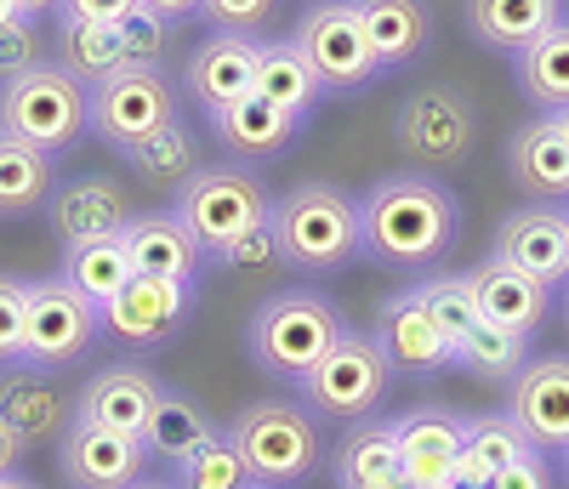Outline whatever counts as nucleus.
I'll return each instance as SVG.
<instances>
[{
    "label": "nucleus",
    "mask_w": 569,
    "mask_h": 489,
    "mask_svg": "<svg viewBox=\"0 0 569 489\" xmlns=\"http://www.w3.org/2000/svg\"><path fill=\"white\" fill-rule=\"evenodd\" d=\"M246 489H273V483H246Z\"/></svg>",
    "instance_id": "55"
},
{
    "label": "nucleus",
    "mask_w": 569,
    "mask_h": 489,
    "mask_svg": "<svg viewBox=\"0 0 569 489\" xmlns=\"http://www.w3.org/2000/svg\"><path fill=\"white\" fill-rule=\"evenodd\" d=\"M126 160H131L137 182H142V188H154V193H177V188H182L188 177L200 171V154H194V137H188L182 114H177L171 126H160L154 137H142L137 149H126Z\"/></svg>",
    "instance_id": "35"
},
{
    "label": "nucleus",
    "mask_w": 569,
    "mask_h": 489,
    "mask_svg": "<svg viewBox=\"0 0 569 489\" xmlns=\"http://www.w3.org/2000/svg\"><path fill=\"white\" fill-rule=\"evenodd\" d=\"M257 58H262V40L251 34H211L200 40L182 63V97L206 114H222L233 103H246L257 91Z\"/></svg>",
    "instance_id": "15"
},
{
    "label": "nucleus",
    "mask_w": 569,
    "mask_h": 489,
    "mask_svg": "<svg viewBox=\"0 0 569 489\" xmlns=\"http://www.w3.org/2000/svg\"><path fill=\"white\" fill-rule=\"evenodd\" d=\"M467 34L496 58H518L536 46L552 23H563V0H467L461 7Z\"/></svg>",
    "instance_id": "24"
},
{
    "label": "nucleus",
    "mask_w": 569,
    "mask_h": 489,
    "mask_svg": "<svg viewBox=\"0 0 569 489\" xmlns=\"http://www.w3.org/2000/svg\"><path fill=\"white\" fill-rule=\"evenodd\" d=\"M273 7L279 0H200V18L222 34H251L262 40V29L273 23Z\"/></svg>",
    "instance_id": "42"
},
{
    "label": "nucleus",
    "mask_w": 569,
    "mask_h": 489,
    "mask_svg": "<svg viewBox=\"0 0 569 489\" xmlns=\"http://www.w3.org/2000/svg\"><path fill=\"white\" fill-rule=\"evenodd\" d=\"M12 7H18L23 18L40 23V18H58V12H63V0H12Z\"/></svg>",
    "instance_id": "49"
},
{
    "label": "nucleus",
    "mask_w": 569,
    "mask_h": 489,
    "mask_svg": "<svg viewBox=\"0 0 569 489\" xmlns=\"http://www.w3.org/2000/svg\"><path fill=\"white\" fill-rule=\"evenodd\" d=\"M0 489H34V483H29V478H18V472H12V478H0Z\"/></svg>",
    "instance_id": "51"
},
{
    "label": "nucleus",
    "mask_w": 569,
    "mask_h": 489,
    "mask_svg": "<svg viewBox=\"0 0 569 489\" xmlns=\"http://www.w3.org/2000/svg\"><path fill=\"white\" fill-rule=\"evenodd\" d=\"M297 114H284V109H273L262 91H251L246 103H233V109H222V114H211V131H217V142L240 160V166H257V160H279L284 149H291V137H297Z\"/></svg>",
    "instance_id": "26"
},
{
    "label": "nucleus",
    "mask_w": 569,
    "mask_h": 489,
    "mask_svg": "<svg viewBox=\"0 0 569 489\" xmlns=\"http://www.w3.org/2000/svg\"><path fill=\"white\" fill-rule=\"evenodd\" d=\"M126 257H131V273L142 279H171V285H200L206 273V244L182 228L177 211H137L120 233Z\"/></svg>",
    "instance_id": "19"
},
{
    "label": "nucleus",
    "mask_w": 569,
    "mask_h": 489,
    "mask_svg": "<svg viewBox=\"0 0 569 489\" xmlns=\"http://www.w3.org/2000/svg\"><path fill=\"white\" fill-rule=\"evenodd\" d=\"M228 438H233V450H240L251 483H273V489H291V483L313 478L319 461H325L319 416L308 405H291V399L246 405L228 421Z\"/></svg>",
    "instance_id": "6"
},
{
    "label": "nucleus",
    "mask_w": 569,
    "mask_h": 489,
    "mask_svg": "<svg viewBox=\"0 0 569 489\" xmlns=\"http://www.w3.org/2000/svg\"><path fill=\"white\" fill-rule=\"evenodd\" d=\"M86 302H109L114 290L131 279V257H126V244H120V233L114 239H86V244H63V268H58Z\"/></svg>",
    "instance_id": "36"
},
{
    "label": "nucleus",
    "mask_w": 569,
    "mask_h": 489,
    "mask_svg": "<svg viewBox=\"0 0 569 489\" xmlns=\"http://www.w3.org/2000/svg\"><path fill=\"white\" fill-rule=\"evenodd\" d=\"M0 131L23 137L58 160L91 131V86L74 80L52 58L12 74V80H0Z\"/></svg>",
    "instance_id": "5"
},
{
    "label": "nucleus",
    "mask_w": 569,
    "mask_h": 489,
    "mask_svg": "<svg viewBox=\"0 0 569 489\" xmlns=\"http://www.w3.org/2000/svg\"><path fill=\"white\" fill-rule=\"evenodd\" d=\"M137 12V0H63L58 18H80V23H120Z\"/></svg>",
    "instance_id": "46"
},
{
    "label": "nucleus",
    "mask_w": 569,
    "mask_h": 489,
    "mask_svg": "<svg viewBox=\"0 0 569 489\" xmlns=\"http://www.w3.org/2000/svg\"><path fill=\"white\" fill-rule=\"evenodd\" d=\"M52 188H58V160L46 149H34V142L0 131V217L46 211Z\"/></svg>",
    "instance_id": "31"
},
{
    "label": "nucleus",
    "mask_w": 569,
    "mask_h": 489,
    "mask_svg": "<svg viewBox=\"0 0 569 489\" xmlns=\"http://www.w3.org/2000/svg\"><path fill=\"white\" fill-rule=\"evenodd\" d=\"M171 483H177V489H246L251 472H246L240 450H233V438L217 432V438H206V445L188 456V461H177V478H171Z\"/></svg>",
    "instance_id": "39"
},
{
    "label": "nucleus",
    "mask_w": 569,
    "mask_h": 489,
    "mask_svg": "<svg viewBox=\"0 0 569 489\" xmlns=\"http://www.w3.org/2000/svg\"><path fill=\"white\" fill-rule=\"evenodd\" d=\"M233 273H246V279H262V273H273L279 268V244H273V222H262V228H251L233 251L222 257Z\"/></svg>",
    "instance_id": "44"
},
{
    "label": "nucleus",
    "mask_w": 569,
    "mask_h": 489,
    "mask_svg": "<svg viewBox=\"0 0 569 489\" xmlns=\"http://www.w3.org/2000/svg\"><path fill=\"white\" fill-rule=\"evenodd\" d=\"M416 297H421L427 313H433V325L445 330L450 348H456L461 336H472V330L485 325V319H479V297H472V279H467V273H433V279H421Z\"/></svg>",
    "instance_id": "38"
},
{
    "label": "nucleus",
    "mask_w": 569,
    "mask_h": 489,
    "mask_svg": "<svg viewBox=\"0 0 569 489\" xmlns=\"http://www.w3.org/2000/svg\"><path fill=\"white\" fill-rule=\"evenodd\" d=\"M91 341H103L98 302H86L63 273L29 279L23 365H29V370H46V376H63V370H74V365L91 353Z\"/></svg>",
    "instance_id": "8"
},
{
    "label": "nucleus",
    "mask_w": 569,
    "mask_h": 489,
    "mask_svg": "<svg viewBox=\"0 0 569 489\" xmlns=\"http://www.w3.org/2000/svg\"><path fill=\"white\" fill-rule=\"evenodd\" d=\"M188 319H194V285L142 279V273H131L98 308L103 336L120 341V348H131V353H154V348H166V341H177Z\"/></svg>",
    "instance_id": "11"
},
{
    "label": "nucleus",
    "mask_w": 569,
    "mask_h": 489,
    "mask_svg": "<svg viewBox=\"0 0 569 489\" xmlns=\"http://www.w3.org/2000/svg\"><path fill=\"white\" fill-rule=\"evenodd\" d=\"M558 120H563V131H569V109H563V114H558Z\"/></svg>",
    "instance_id": "54"
},
{
    "label": "nucleus",
    "mask_w": 569,
    "mask_h": 489,
    "mask_svg": "<svg viewBox=\"0 0 569 489\" xmlns=\"http://www.w3.org/2000/svg\"><path fill=\"white\" fill-rule=\"evenodd\" d=\"M23 438H18V427L7 421V416H0V478H12L18 472V461H23Z\"/></svg>",
    "instance_id": "47"
},
{
    "label": "nucleus",
    "mask_w": 569,
    "mask_h": 489,
    "mask_svg": "<svg viewBox=\"0 0 569 489\" xmlns=\"http://www.w3.org/2000/svg\"><path fill=\"white\" fill-rule=\"evenodd\" d=\"M399 149L421 166H461L472 154V137H479V120H472V103L450 86H421L399 103L393 120Z\"/></svg>",
    "instance_id": "12"
},
{
    "label": "nucleus",
    "mask_w": 569,
    "mask_h": 489,
    "mask_svg": "<svg viewBox=\"0 0 569 489\" xmlns=\"http://www.w3.org/2000/svg\"><path fill=\"white\" fill-rule=\"evenodd\" d=\"M512 74H518V91L530 97L541 114H563L569 109V18L552 23L536 46L512 58Z\"/></svg>",
    "instance_id": "32"
},
{
    "label": "nucleus",
    "mask_w": 569,
    "mask_h": 489,
    "mask_svg": "<svg viewBox=\"0 0 569 489\" xmlns=\"http://www.w3.org/2000/svg\"><path fill=\"white\" fill-rule=\"evenodd\" d=\"M46 63V40H40V23L34 18H18L12 29H0V80H12L23 69Z\"/></svg>",
    "instance_id": "43"
},
{
    "label": "nucleus",
    "mask_w": 569,
    "mask_h": 489,
    "mask_svg": "<svg viewBox=\"0 0 569 489\" xmlns=\"http://www.w3.org/2000/svg\"><path fill=\"white\" fill-rule=\"evenodd\" d=\"M507 177L530 206L569 200V131L558 114H536L507 142Z\"/></svg>",
    "instance_id": "21"
},
{
    "label": "nucleus",
    "mask_w": 569,
    "mask_h": 489,
    "mask_svg": "<svg viewBox=\"0 0 569 489\" xmlns=\"http://www.w3.org/2000/svg\"><path fill=\"white\" fill-rule=\"evenodd\" d=\"M171 211L182 217V228L206 244V257H228L251 228H262L273 217V188L262 182L257 166H240V160H211L200 166L177 188Z\"/></svg>",
    "instance_id": "4"
},
{
    "label": "nucleus",
    "mask_w": 569,
    "mask_h": 489,
    "mask_svg": "<svg viewBox=\"0 0 569 489\" xmlns=\"http://www.w3.org/2000/svg\"><path fill=\"white\" fill-rule=\"evenodd\" d=\"M525 365H530V336H512V330L479 325L472 336H461V341H456V370H467L472 381L507 387Z\"/></svg>",
    "instance_id": "37"
},
{
    "label": "nucleus",
    "mask_w": 569,
    "mask_h": 489,
    "mask_svg": "<svg viewBox=\"0 0 569 489\" xmlns=\"http://www.w3.org/2000/svg\"><path fill=\"white\" fill-rule=\"evenodd\" d=\"M137 217L131 193L114 177H80L52 188L46 200V228H52L58 244H86V239H114L126 233V222Z\"/></svg>",
    "instance_id": "20"
},
{
    "label": "nucleus",
    "mask_w": 569,
    "mask_h": 489,
    "mask_svg": "<svg viewBox=\"0 0 569 489\" xmlns=\"http://www.w3.org/2000/svg\"><path fill=\"white\" fill-rule=\"evenodd\" d=\"M461 233V206L456 193L433 177L393 171L365 188L359 200V251L382 268H427L439 262Z\"/></svg>",
    "instance_id": "1"
},
{
    "label": "nucleus",
    "mask_w": 569,
    "mask_h": 489,
    "mask_svg": "<svg viewBox=\"0 0 569 489\" xmlns=\"http://www.w3.org/2000/svg\"><path fill=\"white\" fill-rule=\"evenodd\" d=\"M273 244H279V268L330 279L353 268L359 251V200L337 182H297L291 193L273 200Z\"/></svg>",
    "instance_id": "2"
},
{
    "label": "nucleus",
    "mask_w": 569,
    "mask_h": 489,
    "mask_svg": "<svg viewBox=\"0 0 569 489\" xmlns=\"http://www.w3.org/2000/svg\"><path fill=\"white\" fill-rule=\"evenodd\" d=\"M370 341L382 348V359L393 365V376H445L456 365V348L445 341V330L433 325V313L421 308L416 285L393 290V297L376 308Z\"/></svg>",
    "instance_id": "14"
},
{
    "label": "nucleus",
    "mask_w": 569,
    "mask_h": 489,
    "mask_svg": "<svg viewBox=\"0 0 569 489\" xmlns=\"http://www.w3.org/2000/svg\"><path fill=\"white\" fill-rule=\"evenodd\" d=\"M131 489H177V483H166V478H142V483H131Z\"/></svg>",
    "instance_id": "52"
},
{
    "label": "nucleus",
    "mask_w": 569,
    "mask_h": 489,
    "mask_svg": "<svg viewBox=\"0 0 569 489\" xmlns=\"http://www.w3.org/2000/svg\"><path fill=\"white\" fill-rule=\"evenodd\" d=\"M359 18H365L376 69H405L433 40V7L427 0H359Z\"/></svg>",
    "instance_id": "27"
},
{
    "label": "nucleus",
    "mask_w": 569,
    "mask_h": 489,
    "mask_svg": "<svg viewBox=\"0 0 569 489\" xmlns=\"http://www.w3.org/2000/svg\"><path fill=\"white\" fill-rule=\"evenodd\" d=\"M217 432H222L217 416H211L194 393H177V387H166L160 405H154V416H149V427H142V450L177 467V461L194 456L206 438H217Z\"/></svg>",
    "instance_id": "30"
},
{
    "label": "nucleus",
    "mask_w": 569,
    "mask_h": 489,
    "mask_svg": "<svg viewBox=\"0 0 569 489\" xmlns=\"http://www.w3.org/2000/svg\"><path fill=\"white\" fill-rule=\"evenodd\" d=\"M393 365L382 359V348L370 341V330H348L337 348H330L297 387H302V405L319 416V421H365L376 416V405H382L393 393Z\"/></svg>",
    "instance_id": "7"
},
{
    "label": "nucleus",
    "mask_w": 569,
    "mask_h": 489,
    "mask_svg": "<svg viewBox=\"0 0 569 489\" xmlns=\"http://www.w3.org/2000/svg\"><path fill=\"white\" fill-rule=\"evenodd\" d=\"M257 91L268 97L273 109H284V114H313L319 109V97H325V86H319V74H313V63L297 52V40H262V58H257Z\"/></svg>",
    "instance_id": "33"
},
{
    "label": "nucleus",
    "mask_w": 569,
    "mask_h": 489,
    "mask_svg": "<svg viewBox=\"0 0 569 489\" xmlns=\"http://www.w3.org/2000/svg\"><path fill=\"white\" fill-rule=\"evenodd\" d=\"M18 18H23V12H18V7H12V0H0V29H12V23H18Z\"/></svg>",
    "instance_id": "50"
},
{
    "label": "nucleus",
    "mask_w": 569,
    "mask_h": 489,
    "mask_svg": "<svg viewBox=\"0 0 569 489\" xmlns=\"http://www.w3.org/2000/svg\"><path fill=\"white\" fill-rule=\"evenodd\" d=\"M507 416L525 427V438L541 456L569 450V353L530 359L507 381Z\"/></svg>",
    "instance_id": "16"
},
{
    "label": "nucleus",
    "mask_w": 569,
    "mask_h": 489,
    "mask_svg": "<svg viewBox=\"0 0 569 489\" xmlns=\"http://www.w3.org/2000/svg\"><path fill=\"white\" fill-rule=\"evenodd\" d=\"M496 257L525 268L547 290H563L569 285V217H563V206H518V211H507L501 228H496Z\"/></svg>",
    "instance_id": "17"
},
{
    "label": "nucleus",
    "mask_w": 569,
    "mask_h": 489,
    "mask_svg": "<svg viewBox=\"0 0 569 489\" xmlns=\"http://www.w3.org/2000/svg\"><path fill=\"white\" fill-rule=\"evenodd\" d=\"M58 472L69 489H131L149 472V450L137 432H114L98 421H69V432L58 438Z\"/></svg>",
    "instance_id": "13"
},
{
    "label": "nucleus",
    "mask_w": 569,
    "mask_h": 489,
    "mask_svg": "<svg viewBox=\"0 0 569 489\" xmlns=\"http://www.w3.org/2000/svg\"><path fill=\"white\" fill-rule=\"evenodd\" d=\"M467 279H472V297H479V319H485V325L512 330V336H536V330L547 325L552 290H547L541 279H530L525 268H512L507 257L490 251Z\"/></svg>",
    "instance_id": "22"
},
{
    "label": "nucleus",
    "mask_w": 569,
    "mask_h": 489,
    "mask_svg": "<svg viewBox=\"0 0 569 489\" xmlns=\"http://www.w3.org/2000/svg\"><path fill=\"white\" fill-rule=\"evenodd\" d=\"M563 478H569V450H563Z\"/></svg>",
    "instance_id": "56"
},
{
    "label": "nucleus",
    "mask_w": 569,
    "mask_h": 489,
    "mask_svg": "<svg viewBox=\"0 0 569 489\" xmlns=\"http://www.w3.org/2000/svg\"><path fill=\"white\" fill-rule=\"evenodd\" d=\"M166 393V381L149 370V365H109L98 370L86 387H80V399H74V416L80 421H98V427H114V432H137L149 427L154 405Z\"/></svg>",
    "instance_id": "23"
},
{
    "label": "nucleus",
    "mask_w": 569,
    "mask_h": 489,
    "mask_svg": "<svg viewBox=\"0 0 569 489\" xmlns=\"http://www.w3.org/2000/svg\"><path fill=\"white\" fill-rule=\"evenodd\" d=\"M177 120V86L166 69H114L109 80L91 86V137H103L114 154L137 149L142 137Z\"/></svg>",
    "instance_id": "9"
},
{
    "label": "nucleus",
    "mask_w": 569,
    "mask_h": 489,
    "mask_svg": "<svg viewBox=\"0 0 569 489\" xmlns=\"http://www.w3.org/2000/svg\"><path fill=\"white\" fill-rule=\"evenodd\" d=\"M297 52L313 63L325 91H359L376 74V52L365 40V18H359V0H319L297 18Z\"/></svg>",
    "instance_id": "10"
},
{
    "label": "nucleus",
    "mask_w": 569,
    "mask_h": 489,
    "mask_svg": "<svg viewBox=\"0 0 569 489\" xmlns=\"http://www.w3.org/2000/svg\"><path fill=\"white\" fill-rule=\"evenodd\" d=\"M490 489H552V472H547V456H525V461H512L507 472L490 478Z\"/></svg>",
    "instance_id": "45"
},
{
    "label": "nucleus",
    "mask_w": 569,
    "mask_h": 489,
    "mask_svg": "<svg viewBox=\"0 0 569 489\" xmlns=\"http://www.w3.org/2000/svg\"><path fill=\"white\" fill-rule=\"evenodd\" d=\"M52 63H63L74 80L98 86L109 80L114 69H126V52H120V29L114 23H80V18H58V34H52Z\"/></svg>",
    "instance_id": "34"
},
{
    "label": "nucleus",
    "mask_w": 569,
    "mask_h": 489,
    "mask_svg": "<svg viewBox=\"0 0 569 489\" xmlns=\"http://www.w3.org/2000/svg\"><path fill=\"white\" fill-rule=\"evenodd\" d=\"M23 313H29V279L0 273V370L23 365Z\"/></svg>",
    "instance_id": "41"
},
{
    "label": "nucleus",
    "mask_w": 569,
    "mask_h": 489,
    "mask_svg": "<svg viewBox=\"0 0 569 489\" xmlns=\"http://www.w3.org/2000/svg\"><path fill=\"white\" fill-rule=\"evenodd\" d=\"M114 29H120V52H126V63H137V69H166L171 46H177V23H171V18L149 12V7L137 0V12L120 18Z\"/></svg>",
    "instance_id": "40"
},
{
    "label": "nucleus",
    "mask_w": 569,
    "mask_h": 489,
    "mask_svg": "<svg viewBox=\"0 0 569 489\" xmlns=\"http://www.w3.org/2000/svg\"><path fill=\"white\" fill-rule=\"evenodd\" d=\"M563 325H569V285H563Z\"/></svg>",
    "instance_id": "53"
},
{
    "label": "nucleus",
    "mask_w": 569,
    "mask_h": 489,
    "mask_svg": "<svg viewBox=\"0 0 569 489\" xmlns=\"http://www.w3.org/2000/svg\"><path fill=\"white\" fill-rule=\"evenodd\" d=\"M536 456V445L525 438L507 410L501 416H472L461 421V461H456V489H490L496 472H507L512 461Z\"/></svg>",
    "instance_id": "28"
},
{
    "label": "nucleus",
    "mask_w": 569,
    "mask_h": 489,
    "mask_svg": "<svg viewBox=\"0 0 569 489\" xmlns=\"http://www.w3.org/2000/svg\"><path fill=\"white\" fill-rule=\"evenodd\" d=\"M399 438V478L405 489H456V461H461V416L421 405L393 421Z\"/></svg>",
    "instance_id": "18"
},
{
    "label": "nucleus",
    "mask_w": 569,
    "mask_h": 489,
    "mask_svg": "<svg viewBox=\"0 0 569 489\" xmlns=\"http://www.w3.org/2000/svg\"><path fill=\"white\" fill-rule=\"evenodd\" d=\"M0 416L18 427L23 445H46V438L58 445V438L69 432V421H74V410H69V399L52 387V376L29 370V365L0 370Z\"/></svg>",
    "instance_id": "25"
},
{
    "label": "nucleus",
    "mask_w": 569,
    "mask_h": 489,
    "mask_svg": "<svg viewBox=\"0 0 569 489\" xmlns=\"http://www.w3.org/2000/svg\"><path fill=\"white\" fill-rule=\"evenodd\" d=\"M342 336H348V319L319 290H273V297L257 302L246 325V353L273 381H302Z\"/></svg>",
    "instance_id": "3"
},
{
    "label": "nucleus",
    "mask_w": 569,
    "mask_h": 489,
    "mask_svg": "<svg viewBox=\"0 0 569 489\" xmlns=\"http://www.w3.org/2000/svg\"><path fill=\"white\" fill-rule=\"evenodd\" d=\"M563 217H569V200H563Z\"/></svg>",
    "instance_id": "57"
},
{
    "label": "nucleus",
    "mask_w": 569,
    "mask_h": 489,
    "mask_svg": "<svg viewBox=\"0 0 569 489\" xmlns=\"http://www.w3.org/2000/svg\"><path fill=\"white\" fill-rule=\"evenodd\" d=\"M330 478L337 489H376V483H393L399 478V438L393 421H348L337 456H330Z\"/></svg>",
    "instance_id": "29"
},
{
    "label": "nucleus",
    "mask_w": 569,
    "mask_h": 489,
    "mask_svg": "<svg viewBox=\"0 0 569 489\" xmlns=\"http://www.w3.org/2000/svg\"><path fill=\"white\" fill-rule=\"evenodd\" d=\"M149 12L171 18V23H188V18H200V0H142Z\"/></svg>",
    "instance_id": "48"
}]
</instances>
